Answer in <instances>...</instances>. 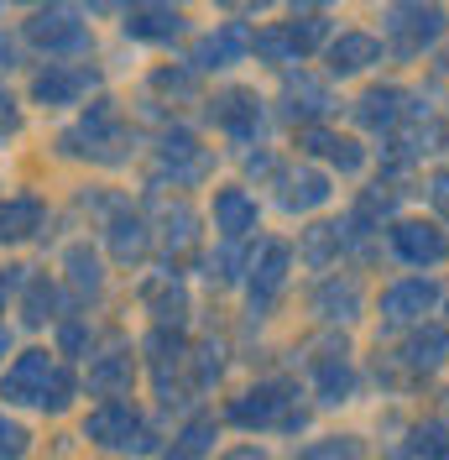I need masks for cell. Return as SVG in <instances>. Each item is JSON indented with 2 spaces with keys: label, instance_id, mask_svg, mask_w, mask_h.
Segmentation results:
<instances>
[{
  "label": "cell",
  "instance_id": "cell-29",
  "mask_svg": "<svg viewBox=\"0 0 449 460\" xmlns=\"http://www.w3.org/2000/svg\"><path fill=\"white\" fill-rule=\"evenodd\" d=\"M215 439H220L215 413H194L183 429L172 434V445L163 450V460H204V456H215Z\"/></svg>",
  "mask_w": 449,
  "mask_h": 460
},
{
  "label": "cell",
  "instance_id": "cell-47",
  "mask_svg": "<svg viewBox=\"0 0 449 460\" xmlns=\"http://www.w3.org/2000/svg\"><path fill=\"white\" fill-rule=\"evenodd\" d=\"M246 172H277V157L272 152H246Z\"/></svg>",
  "mask_w": 449,
  "mask_h": 460
},
{
  "label": "cell",
  "instance_id": "cell-20",
  "mask_svg": "<svg viewBox=\"0 0 449 460\" xmlns=\"http://www.w3.org/2000/svg\"><path fill=\"white\" fill-rule=\"evenodd\" d=\"M141 304L152 309L157 330H178V324L189 319V288H183L178 272H157V278L141 283Z\"/></svg>",
  "mask_w": 449,
  "mask_h": 460
},
{
  "label": "cell",
  "instance_id": "cell-48",
  "mask_svg": "<svg viewBox=\"0 0 449 460\" xmlns=\"http://www.w3.org/2000/svg\"><path fill=\"white\" fill-rule=\"evenodd\" d=\"M0 68H16V42L0 31Z\"/></svg>",
  "mask_w": 449,
  "mask_h": 460
},
{
  "label": "cell",
  "instance_id": "cell-32",
  "mask_svg": "<svg viewBox=\"0 0 449 460\" xmlns=\"http://www.w3.org/2000/svg\"><path fill=\"white\" fill-rule=\"evenodd\" d=\"M345 246H350V226H345V220H319V226L304 230V261L319 267V272H324Z\"/></svg>",
  "mask_w": 449,
  "mask_h": 460
},
{
  "label": "cell",
  "instance_id": "cell-3",
  "mask_svg": "<svg viewBox=\"0 0 449 460\" xmlns=\"http://www.w3.org/2000/svg\"><path fill=\"white\" fill-rule=\"evenodd\" d=\"M27 42L42 58H84L94 48V31H89L84 11L74 5H42L27 16Z\"/></svg>",
  "mask_w": 449,
  "mask_h": 460
},
{
  "label": "cell",
  "instance_id": "cell-27",
  "mask_svg": "<svg viewBox=\"0 0 449 460\" xmlns=\"http://www.w3.org/2000/svg\"><path fill=\"white\" fill-rule=\"evenodd\" d=\"M105 235H110L115 261H126V267L152 252V226L141 220L136 209H126V204H115V215H110V226H105Z\"/></svg>",
  "mask_w": 449,
  "mask_h": 460
},
{
  "label": "cell",
  "instance_id": "cell-44",
  "mask_svg": "<svg viewBox=\"0 0 449 460\" xmlns=\"http://www.w3.org/2000/svg\"><path fill=\"white\" fill-rule=\"evenodd\" d=\"M428 204H434V209L449 220V168H439L434 178H428Z\"/></svg>",
  "mask_w": 449,
  "mask_h": 460
},
{
  "label": "cell",
  "instance_id": "cell-4",
  "mask_svg": "<svg viewBox=\"0 0 449 460\" xmlns=\"http://www.w3.org/2000/svg\"><path fill=\"white\" fill-rule=\"evenodd\" d=\"M126 142V120H120V111H115V100H94L84 115H79V126L74 131H63V152L68 157H94V163H120V152L115 146Z\"/></svg>",
  "mask_w": 449,
  "mask_h": 460
},
{
  "label": "cell",
  "instance_id": "cell-22",
  "mask_svg": "<svg viewBox=\"0 0 449 460\" xmlns=\"http://www.w3.org/2000/svg\"><path fill=\"white\" fill-rule=\"evenodd\" d=\"M277 27H282V37H287V53L293 58H313L319 48H330L335 22H330L324 5H304V11H287V22H277Z\"/></svg>",
  "mask_w": 449,
  "mask_h": 460
},
{
  "label": "cell",
  "instance_id": "cell-11",
  "mask_svg": "<svg viewBox=\"0 0 449 460\" xmlns=\"http://www.w3.org/2000/svg\"><path fill=\"white\" fill-rule=\"evenodd\" d=\"M330 111H335L330 84L313 79L309 68H287V79H282V120H293L298 131H309V126H319Z\"/></svg>",
  "mask_w": 449,
  "mask_h": 460
},
{
  "label": "cell",
  "instance_id": "cell-18",
  "mask_svg": "<svg viewBox=\"0 0 449 460\" xmlns=\"http://www.w3.org/2000/svg\"><path fill=\"white\" fill-rule=\"evenodd\" d=\"M209 215H215L220 241H246L256 230V220H261V204H256V194H246L241 183H224V189H215Z\"/></svg>",
  "mask_w": 449,
  "mask_h": 460
},
{
  "label": "cell",
  "instance_id": "cell-10",
  "mask_svg": "<svg viewBox=\"0 0 449 460\" xmlns=\"http://www.w3.org/2000/svg\"><path fill=\"white\" fill-rule=\"evenodd\" d=\"M94 84H100V68H94V63H48V68L31 74V100L48 105V111H68V105H79Z\"/></svg>",
  "mask_w": 449,
  "mask_h": 460
},
{
  "label": "cell",
  "instance_id": "cell-49",
  "mask_svg": "<svg viewBox=\"0 0 449 460\" xmlns=\"http://www.w3.org/2000/svg\"><path fill=\"white\" fill-rule=\"evenodd\" d=\"M5 350H11V330H0V361H5Z\"/></svg>",
  "mask_w": 449,
  "mask_h": 460
},
{
  "label": "cell",
  "instance_id": "cell-42",
  "mask_svg": "<svg viewBox=\"0 0 449 460\" xmlns=\"http://www.w3.org/2000/svg\"><path fill=\"white\" fill-rule=\"evenodd\" d=\"M74 393H79V376L68 372V367H57L53 387H48V398H42V413H63V408L74 402Z\"/></svg>",
  "mask_w": 449,
  "mask_h": 460
},
{
  "label": "cell",
  "instance_id": "cell-19",
  "mask_svg": "<svg viewBox=\"0 0 449 460\" xmlns=\"http://www.w3.org/2000/svg\"><path fill=\"white\" fill-rule=\"evenodd\" d=\"M277 199L287 215H309V209H319V204H330V194H335V183H330V172L309 168V163H298V168L277 172Z\"/></svg>",
  "mask_w": 449,
  "mask_h": 460
},
{
  "label": "cell",
  "instance_id": "cell-23",
  "mask_svg": "<svg viewBox=\"0 0 449 460\" xmlns=\"http://www.w3.org/2000/svg\"><path fill=\"white\" fill-rule=\"evenodd\" d=\"M356 387H361V376H356L345 350H330V356L313 361V398L324 402V408H345V402L356 398Z\"/></svg>",
  "mask_w": 449,
  "mask_h": 460
},
{
  "label": "cell",
  "instance_id": "cell-24",
  "mask_svg": "<svg viewBox=\"0 0 449 460\" xmlns=\"http://www.w3.org/2000/svg\"><path fill=\"white\" fill-rule=\"evenodd\" d=\"M324 68L335 74V79H350V74H365L371 63H382V37H371V31H339L335 42L324 48Z\"/></svg>",
  "mask_w": 449,
  "mask_h": 460
},
{
  "label": "cell",
  "instance_id": "cell-34",
  "mask_svg": "<svg viewBox=\"0 0 449 460\" xmlns=\"http://www.w3.org/2000/svg\"><path fill=\"white\" fill-rule=\"evenodd\" d=\"M189 382H194V393H204V387H215L224 372V345L220 341H204L198 350H189Z\"/></svg>",
  "mask_w": 449,
  "mask_h": 460
},
{
  "label": "cell",
  "instance_id": "cell-1",
  "mask_svg": "<svg viewBox=\"0 0 449 460\" xmlns=\"http://www.w3.org/2000/svg\"><path fill=\"white\" fill-rule=\"evenodd\" d=\"M224 419H230L235 429H282V434H298L304 424H309V408L298 402V382H287V376H267V382L246 387L241 398L224 402Z\"/></svg>",
  "mask_w": 449,
  "mask_h": 460
},
{
  "label": "cell",
  "instance_id": "cell-7",
  "mask_svg": "<svg viewBox=\"0 0 449 460\" xmlns=\"http://www.w3.org/2000/svg\"><path fill=\"white\" fill-rule=\"evenodd\" d=\"M209 120H215V131L230 137L235 146H256V137L267 131V105H261V94L256 89H220L215 100H209Z\"/></svg>",
  "mask_w": 449,
  "mask_h": 460
},
{
  "label": "cell",
  "instance_id": "cell-14",
  "mask_svg": "<svg viewBox=\"0 0 449 460\" xmlns=\"http://www.w3.org/2000/svg\"><path fill=\"white\" fill-rule=\"evenodd\" d=\"M246 53H251V27L246 22H220L215 31H204L194 42L189 68L194 74H220V68H235Z\"/></svg>",
  "mask_w": 449,
  "mask_h": 460
},
{
  "label": "cell",
  "instance_id": "cell-17",
  "mask_svg": "<svg viewBox=\"0 0 449 460\" xmlns=\"http://www.w3.org/2000/svg\"><path fill=\"white\" fill-rule=\"evenodd\" d=\"M350 115H356V126H365V131H376V137H392L397 126H402V115H408V89L402 84H371L350 105Z\"/></svg>",
  "mask_w": 449,
  "mask_h": 460
},
{
  "label": "cell",
  "instance_id": "cell-35",
  "mask_svg": "<svg viewBox=\"0 0 449 460\" xmlns=\"http://www.w3.org/2000/svg\"><path fill=\"white\" fill-rule=\"evenodd\" d=\"M27 304H22V309H27V324H48V319H57L53 309H57V283H48V278H27Z\"/></svg>",
  "mask_w": 449,
  "mask_h": 460
},
{
  "label": "cell",
  "instance_id": "cell-26",
  "mask_svg": "<svg viewBox=\"0 0 449 460\" xmlns=\"http://www.w3.org/2000/svg\"><path fill=\"white\" fill-rule=\"evenodd\" d=\"M131 382H136V356L131 350H105V356L89 361V393L94 398H105V402L126 398Z\"/></svg>",
  "mask_w": 449,
  "mask_h": 460
},
{
  "label": "cell",
  "instance_id": "cell-5",
  "mask_svg": "<svg viewBox=\"0 0 449 460\" xmlns=\"http://www.w3.org/2000/svg\"><path fill=\"white\" fill-rule=\"evenodd\" d=\"M209 172H215V152L198 142L189 126H168V131H163V142H157V183H172V189H198Z\"/></svg>",
  "mask_w": 449,
  "mask_h": 460
},
{
  "label": "cell",
  "instance_id": "cell-12",
  "mask_svg": "<svg viewBox=\"0 0 449 460\" xmlns=\"http://www.w3.org/2000/svg\"><path fill=\"white\" fill-rule=\"evenodd\" d=\"M246 272H251V278H246L251 314H272V304H277L282 288H287V272H293V246H287V241H267Z\"/></svg>",
  "mask_w": 449,
  "mask_h": 460
},
{
  "label": "cell",
  "instance_id": "cell-13",
  "mask_svg": "<svg viewBox=\"0 0 449 460\" xmlns=\"http://www.w3.org/2000/svg\"><path fill=\"white\" fill-rule=\"evenodd\" d=\"M53 376H57V356H48V350H22V356L11 361L5 382H0V398H5V402H27V408H42L48 387H53Z\"/></svg>",
  "mask_w": 449,
  "mask_h": 460
},
{
  "label": "cell",
  "instance_id": "cell-31",
  "mask_svg": "<svg viewBox=\"0 0 449 460\" xmlns=\"http://www.w3.org/2000/svg\"><path fill=\"white\" fill-rule=\"evenodd\" d=\"M63 272H68V288H74L79 298H100V293H105V261L89 252V241H74V246L63 252Z\"/></svg>",
  "mask_w": 449,
  "mask_h": 460
},
{
  "label": "cell",
  "instance_id": "cell-40",
  "mask_svg": "<svg viewBox=\"0 0 449 460\" xmlns=\"http://www.w3.org/2000/svg\"><path fill=\"white\" fill-rule=\"evenodd\" d=\"M152 89H157V94H178V100H189V94L198 89V74L189 68V63H172V68H157V74H152Z\"/></svg>",
  "mask_w": 449,
  "mask_h": 460
},
{
  "label": "cell",
  "instance_id": "cell-39",
  "mask_svg": "<svg viewBox=\"0 0 449 460\" xmlns=\"http://www.w3.org/2000/svg\"><path fill=\"white\" fill-rule=\"evenodd\" d=\"M94 345V330H89V314H74L57 324V356H89Z\"/></svg>",
  "mask_w": 449,
  "mask_h": 460
},
{
  "label": "cell",
  "instance_id": "cell-45",
  "mask_svg": "<svg viewBox=\"0 0 449 460\" xmlns=\"http://www.w3.org/2000/svg\"><path fill=\"white\" fill-rule=\"evenodd\" d=\"M220 460H272V450H267V445H235V450H224Z\"/></svg>",
  "mask_w": 449,
  "mask_h": 460
},
{
  "label": "cell",
  "instance_id": "cell-16",
  "mask_svg": "<svg viewBox=\"0 0 449 460\" xmlns=\"http://www.w3.org/2000/svg\"><path fill=\"white\" fill-rule=\"evenodd\" d=\"M120 31H126L131 42L172 48V42L189 31V16H183L178 5H131V11H126V22H120Z\"/></svg>",
  "mask_w": 449,
  "mask_h": 460
},
{
  "label": "cell",
  "instance_id": "cell-43",
  "mask_svg": "<svg viewBox=\"0 0 449 460\" xmlns=\"http://www.w3.org/2000/svg\"><path fill=\"white\" fill-rule=\"evenodd\" d=\"M16 131H22V105H16V100L0 89V142H11Z\"/></svg>",
  "mask_w": 449,
  "mask_h": 460
},
{
  "label": "cell",
  "instance_id": "cell-30",
  "mask_svg": "<svg viewBox=\"0 0 449 460\" xmlns=\"http://www.w3.org/2000/svg\"><path fill=\"white\" fill-rule=\"evenodd\" d=\"M42 220H48V204L37 199V194H16V199H5L0 204V246L27 241Z\"/></svg>",
  "mask_w": 449,
  "mask_h": 460
},
{
  "label": "cell",
  "instance_id": "cell-15",
  "mask_svg": "<svg viewBox=\"0 0 449 460\" xmlns=\"http://www.w3.org/2000/svg\"><path fill=\"white\" fill-rule=\"evenodd\" d=\"M361 304H365V288L356 272H330V278H319V288H313V298H309V309L324 324H350V319L361 314Z\"/></svg>",
  "mask_w": 449,
  "mask_h": 460
},
{
  "label": "cell",
  "instance_id": "cell-38",
  "mask_svg": "<svg viewBox=\"0 0 449 460\" xmlns=\"http://www.w3.org/2000/svg\"><path fill=\"white\" fill-rule=\"evenodd\" d=\"M241 267H246V257H241V241H224L220 252L209 257V272H204V278H209L215 288H230V283H241Z\"/></svg>",
  "mask_w": 449,
  "mask_h": 460
},
{
  "label": "cell",
  "instance_id": "cell-50",
  "mask_svg": "<svg viewBox=\"0 0 449 460\" xmlns=\"http://www.w3.org/2000/svg\"><path fill=\"white\" fill-rule=\"evenodd\" d=\"M445 314H449V304H445Z\"/></svg>",
  "mask_w": 449,
  "mask_h": 460
},
{
  "label": "cell",
  "instance_id": "cell-28",
  "mask_svg": "<svg viewBox=\"0 0 449 460\" xmlns=\"http://www.w3.org/2000/svg\"><path fill=\"white\" fill-rule=\"evenodd\" d=\"M392 215H397V189L392 183H371L361 199H356V209L345 215V226H350V246L365 241L371 230H382V220H392Z\"/></svg>",
  "mask_w": 449,
  "mask_h": 460
},
{
  "label": "cell",
  "instance_id": "cell-2",
  "mask_svg": "<svg viewBox=\"0 0 449 460\" xmlns=\"http://www.w3.org/2000/svg\"><path fill=\"white\" fill-rule=\"evenodd\" d=\"M84 439H89V445H100V450H120V456H163L157 434L141 424L136 402H126V398L89 408V419H84Z\"/></svg>",
  "mask_w": 449,
  "mask_h": 460
},
{
  "label": "cell",
  "instance_id": "cell-21",
  "mask_svg": "<svg viewBox=\"0 0 449 460\" xmlns=\"http://www.w3.org/2000/svg\"><path fill=\"white\" fill-rule=\"evenodd\" d=\"M397 361H402V372H413V376L439 372L449 361V330L445 324H413V335L402 341Z\"/></svg>",
  "mask_w": 449,
  "mask_h": 460
},
{
  "label": "cell",
  "instance_id": "cell-25",
  "mask_svg": "<svg viewBox=\"0 0 449 460\" xmlns=\"http://www.w3.org/2000/svg\"><path fill=\"white\" fill-rule=\"evenodd\" d=\"M298 146L309 152V157H330V168H339L345 178H356L365 168V146L356 137H339V131H324V126H309V131H298Z\"/></svg>",
  "mask_w": 449,
  "mask_h": 460
},
{
  "label": "cell",
  "instance_id": "cell-9",
  "mask_svg": "<svg viewBox=\"0 0 449 460\" xmlns=\"http://www.w3.org/2000/svg\"><path fill=\"white\" fill-rule=\"evenodd\" d=\"M387 241H392V257L408 261V267H445L449 261V230L434 226V220H392L387 226Z\"/></svg>",
  "mask_w": 449,
  "mask_h": 460
},
{
  "label": "cell",
  "instance_id": "cell-8",
  "mask_svg": "<svg viewBox=\"0 0 449 460\" xmlns=\"http://www.w3.org/2000/svg\"><path fill=\"white\" fill-rule=\"evenodd\" d=\"M445 298V288L434 283L428 272H413V278H397V283L382 288V330H402V324H423V314H434V304Z\"/></svg>",
  "mask_w": 449,
  "mask_h": 460
},
{
  "label": "cell",
  "instance_id": "cell-33",
  "mask_svg": "<svg viewBox=\"0 0 449 460\" xmlns=\"http://www.w3.org/2000/svg\"><path fill=\"white\" fill-rule=\"evenodd\" d=\"M408 456L413 460H449V413L418 419L408 434Z\"/></svg>",
  "mask_w": 449,
  "mask_h": 460
},
{
  "label": "cell",
  "instance_id": "cell-46",
  "mask_svg": "<svg viewBox=\"0 0 449 460\" xmlns=\"http://www.w3.org/2000/svg\"><path fill=\"white\" fill-rule=\"evenodd\" d=\"M22 283H27V278H22L16 267H0V309H5V298H11V293H16Z\"/></svg>",
  "mask_w": 449,
  "mask_h": 460
},
{
  "label": "cell",
  "instance_id": "cell-41",
  "mask_svg": "<svg viewBox=\"0 0 449 460\" xmlns=\"http://www.w3.org/2000/svg\"><path fill=\"white\" fill-rule=\"evenodd\" d=\"M27 450H31L27 424H16L11 413H0V460H22Z\"/></svg>",
  "mask_w": 449,
  "mask_h": 460
},
{
  "label": "cell",
  "instance_id": "cell-37",
  "mask_svg": "<svg viewBox=\"0 0 449 460\" xmlns=\"http://www.w3.org/2000/svg\"><path fill=\"white\" fill-rule=\"evenodd\" d=\"M298 460H365V445L356 434H330V439H313Z\"/></svg>",
  "mask_w": 449,
  "mask_h": 460
},
{
  "label": "cell",
  "instance_id": "cell-36",
  "mask_svg": "<svg viewBox=\"0 0 449 460\" xmlns=\"http://www.w3.org/2000/svg\"><path fill=\"white\" fill-rule=\"evenodd\" d=\"M194 209L178 199V204H168V215H163V246L168 252H183V246H194Z\"/></svg>",
  "mask_w": 449,
  "mask_h": 460
},
{
  "label": "cell",
  "instance_id": "cell-6",
  "mask_svg": "<svg viewBox=\"0 0 449 460\" xmlns=\"http://www.w3.org/2000/svg\"><path fill=\"white\" fill-rule=\"evenodd\" d=\"M382 31L397 48V58H418L449 31V11L445 5H387L382 11Z\"/></svg>",
  "mask_w": 449,
  "mask_h": 460
}]
</instances>
